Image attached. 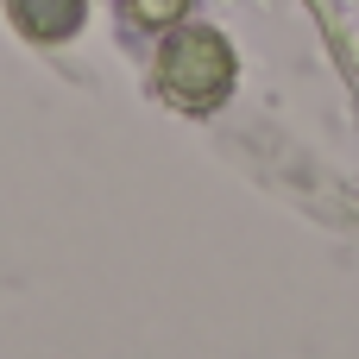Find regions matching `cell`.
<instances>
[{
  "label": "cell",
  "instance_id": "1",
  "mask_svg": "<svg viewBox=\"0 0 359 359\" xmlns=\"http://www.w3.org/2000/svg\"><path fill=\"white\" fill-rule=\"evenodd\" d=\"M233 76H240L233 69V44L221 32H208V25H177L164 38V50H158V88H164V101L189 107V114L221 107Z\"/></svg>",
  "mask_w": 359,
  "mask_h": 359
},
{
  "label": "cell",
  "instance_id": "3",
  "mask_svg": "<svg viewBox=\"0 0 359 359\" xmlns=\"http://www.w3.org/2000/svg\"><path fill=\"white\" fill-rule=\"evenodd\" d=\"M189 0H133V19L139 25H177Z\"/></svg>",
  "mask_w": 359,
  "mask_h": 359
},
{
  "label": "cell",
  "instance_id": "2",
  "mask_svg": "<svg viewBox=\"0 0 359 359\" xmlns=\"http://www.w3.org/2000/svg\"><path fill=\"white\" fill-rule=\"evenodd\" d=\"M6 6H13V25L38 44H57V38L82 32V13H88V0H6Z\"/></svg>",
  "mask_w": 359,
  "mask_h": 359
}]
</instances>
